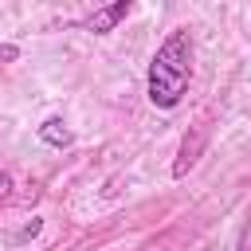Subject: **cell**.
<instances>
[{"label": "cell", "mask_w": 251, "mask_h": 251, "mask_svg": "<svg viewBox=\"0 0 251 251\" xmlns=\"http://www.w3.org/2000/svg\"><path fill=\"white\" fill-rule=\"evenodd\" d=\"M200 141H204V133H196V137H192V145H188V141L180 145V161L173 165V176H184V173L192 169V161H196V149H200Z\"/></svg>", "instance_id": "4"}, {"label": "cell", "mask_w": 251, "mask_h": 251, "mask_svg": "<svg viewBox=\"0 0 251 251\" xmlns=\"http://www.w3.org/2000/svg\"><path fill=\"white\" fill-rule=\"evenodd\" d=\"M16 55H20V47H16V43H0V63H12Z\"/></svg>", "instance_id": "6"}, {"label": "cell", "mask_w": 251, "mask_h": 251, "mask_svg": "<svg viewBox=\"0 0 251 251\" xmlns=\"http://www.w3.org/2000/svg\"><path fill=\"white\" fill-rule=\"evenodd\" d=\"M239 251H251V208H247V220H243V231H239Z\"/></svg>", "instance_id": "5"}, {"label": "cell", "mask_w": 251, "mask_h": 251, "mask_svg": "<svg viewBox=\"0 0 251 251\" xmlns=\"http://www.w3.org/2000/svg\"><path fill=\"white\" fill-rule=\"evenodd\" d=\"M129 12H133V4H129V0H118V4L94 8V16L86 20V27H90V31H98V35H106V31H114V27H118Z\"/></svg>", "instance_id": "2"}, {"label": "cell", "mask_w": 251, "mask_h": 251, "mask_svg": "<svg viewBox=\"0 0 251 251\" xmlns=\"http://www.w3.org/2000/svg\"><path fill=\"white\" fill-rule=\"evenodd\" d=\"M188 78H192V35L184 27H176L165 35V43L157 47V55L149 63V78H145L149 102L157 110H173L184 98Z\"/></svg>", "instance_id": "1"}, {"label": "cell", "mask_w": 251, "mask_h": 251, "mask_svg": "<svg viewBox=\"0 0 251 251\" xmlns=\"http://www.w3.org/2000/svg\"><path fill=\"white\" fill-rule=\"evenodd\" d=\"M39 141H47V145H55V149L71 145V129H67V122H63V118H47V122L39 126Z\"/></svg>", "instance_id": "3"}]
</instances>
